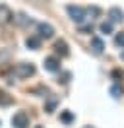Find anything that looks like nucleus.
<instances>
[{"label":"nucleus","mask_w":124,"mask_h":128,"mask_svg":"<svg viewBox=\"0 0 124 128\" xmlns=\"http://www.w3.org/2000/svg\"><path fill=\"white\" fill-rule=\"evenodd\" d=\"M54 50H56V54H60V56H68V45H66V41H56Z\"/></svg>","instance_id":"nucleus-9"},{"label":"nucleus","mask_w":124,"mask_h":128,"mask_svg":"<svg viewBox=\"0 0 124 128\" xmlns=\"http://www.w3.org/2000/svg\"><path fill=\"white\" fill-rule=\"evenodd\" d=\"M120 93H122L120 86H110V95L112 97H120Z\"/></svg>","instance_id":"nucleus-14"},{"label":"nucleus","mask_w":124,"mask_h":128,"mask_svg":"<svg viewBox=\"0 0 124 128\" xmlns=\"http://www.w3.org/2000/svg\"><path fill=\"white\" fill-rule=\"evenodd\" d=\"M80 31H87V33H91V31H93V24H85V25H80Z\"/></svg>","instance_id":"nucleus-18"},{"label":"nucleus","mask_w":124,"mask_h":128,"mask_svg":"<svg viewBox=\"0 0 124 128\" xmlns=\"http://www.w3.org/2000/svg\"><path fill=\"white\" fill-rule=\"evenodd\" d=\"M12 103V97H8L4 91H0V105H10Z\"/></svg>","instance_id":"nucleus-12"},{"label":"nucleus","mask_w":124,"mask_h":128,"mask_svg":"<svg viewBox=\"0 0 124 128\" xmlns=\"http://www.w3.org/2000/svg\"><path fill=\"white\" fill-rule=\"evenodd\" d=\"M12 124H14L16 128H27L29 126V116H27V112L18 111L14 116H12Z\"/></svg>","instance_id":"nucleus-2"},{"label":"nucleus","mask_w":124,"mask_h":128,"mask_svg":"<svg viewBox=\"0 0 124 128\" xmlns=\"http://www.w3.org/2000/svg\"><path fill=\"white\" fill-rule=\"evenodd\" d=\"M45 68L48 72H58L60 70V60L56 56H46L45 58Z\"/></svg>","instance_id":"nucleus-5"},{"label":"nucleus","mask_w":124,"mask_h":128,"mask_svg":"<svg viewBox=\"0 0 124 128\" xmlns=\"http://www.w3.org/2000/svg\"><path fill=\"white\" fill-rule=\"evenodd\" d=\"M56 103H58V99H56V97H52V99L48 101V105H46V112H52L54 107H56Z\"/></svg>","instance_id":"nucleus-13"},{"label":"nucleus","mask_w":124,"mask_h":128,"mask_svg":"<svg viewBox=\"0 0 124 128\" xmlns=\"http://www.w3.org/2000/svg\"><path fill=\"white\" fill-rule=\"evenodd\" d=\"M114 43L118 45V47H124V33H118L114 37Z\"/></svg>","instance_id":"nucleus-17"},{"label":"nucleus","mask_w":124,"mask_h":128,"mask_svg":"<svg viewBox=\"0 0 124 128\" xmlns=\"http://www.w3.org/2000/svg\"><path fill=\"white\" fill-rule=\"evenodd\" d=\"M85 128H93V126H85Z\"/></svg>","instance_id":"nucleus-20"},{"label":"nucleus","mask_w":124,"mask_h":128,"mask_svg":"<svg viewBox=\"0 0 124 128\" xmlns=\"http://www.w3.org/2000/svg\"><path fill=\"white\" fill-rule=\"evenodd\" d=\"M16 22H18V24H20V25H27V24H29V22H31V20H27V18L23 16V14H20V16L16 18Z\"/></svg>","instance_id":"nucleus-15"},{"label":"nucleus","mask_w":124,"mask_h":128,"mask_svg":"<svg viewBox=\"0 0 124 128\" xmlns=\"http://www.w3.org/2000/svg\"><path fill=\"white\" fill-rule=\"evenodd\" d=\"M14 18V14H12V10L8 8V6H0V24H8L10 20Z\"/></svg>","instance_id":"nucleus-6"},{"label":"nucleus","mask_w":124,"mask_h":128,"mask_svg":"<svg viewBox=\"0 0 124 128\" xmlns=\"http://www.w3.org/2000/svg\"><path fill=\"white\" fill-rule=\"evenodd\" d=\"M37 29H39V39L41 37H45V39H50L54 35V27L50 24H45V22H41V24H37Z\"/></svg>","instance_id":"nucleus-4"},{"label":"nucleus","mask_w":124,"mask_h":128,"mask_svg":"<svg viewBox=\"0 0 124 128\" xmlns=\"http://www.w3.org/2000/svg\"><path fill=\"white\" fill-rule=\"evenodd\" d=\"M108 16H110V24H112V22H122L124 20V14H122L120 8H110L108 10Z\"/></svg>","instance_id":"nucleus-8"},{"label":"nucleus","mask_w":124,"mask_h":128,"mask_svg":"<svg viewBox=\"0 0 124 128\" xmlns=\"http://www.w3.org/2000/svg\"><path fill=\"white\" fill-rule=\"evenodd\" d=\"M91 48H93V52H95V54H101V52H103L105 45H103L101 37H97V35H93V37H91Z\"/></svg>","instance_id":"nucleus-7"},{"label":"nucleus","mask_w":124,"mask_h":128,"mask_svg":"<svg viewBox=\"0 0 124 128\" xmlns=\"http://www.w3.org/2000/svg\"><path fill=\"white\" fill-rule=\"evenodd\" d=\"M99 29L103 33H110V31H112V24H110V22H103V24L99 25Z\"/></svg>","instance_id":"nucleus-11"},{"label":"nucleus","mask_w":124,"mask_h":128,"mask_svg":"<svg viewBox=\"0 0 124 128\" xmlns=\"http://www.w3.org/2000/svg\"><path fill=\"white\" fill-rule=\"evenodd\" d=\"M120 58H124V50H122V52H120Z\"/></svg>","instance_id":"nucleus-19"},{"label":"nucleus","mask_w":124,"mask_h":128,"mask_svg":"<svg viewBox=\"0 0 124 128\" xmlns=\"http://www.w3.org/2000/svg\"><path fill=\"white\" fill-rule=\"evenodd\" d=\"M25 45H27L29 48H39V47H41V39H39L37 35H31V37H27Z\"/></svg>","instance_id":"nucleus-10"},{"label":"nucleus","mask_w":124,"mask_h":128,"mask_svg":"<svg viewBox=\"0 0 124 128\" xmlns=\"http://www.w3.org/2000/svg\"><path fill=\"white\" fill-rule=\"evenodd\" d=\"M60 118L64 120V122H70V120L74 118V114H72V112H70V111H64V112H62V114H60Z\"/></svg>","instance_id":"nucleus-16"},{"label":"nucleus","mask_w":124,"mask_h":128,"mask_svg":"<svg viewBox=\"0 0 124 128\" xmlns=\"http://www.w3.org/2000/svg\"><path fill=\"white\" fill-rule=\"evenodd\" d=\"M66 10H68L70 18H72V20H74L78 25H80V24H82V22L85 20V10L82 8V6H72V4H70Z\"/></svg>","instance_id":"nucleus-3"},{"label":"nucleus","mask_w":124,"mask_h":128,"mask_svg":"<svg viewBox=\"0 0 124 128\" xmlns=\"http://www.w3.org/2000/svg\"><path fill=\"white\" fill-rule=\"evenodd\" d=\"M33 74H35V66L27 62H22L14 68V76H18V78H29Z\"/></svg>","instance_id":"nucleus-1"}]
</instances>
